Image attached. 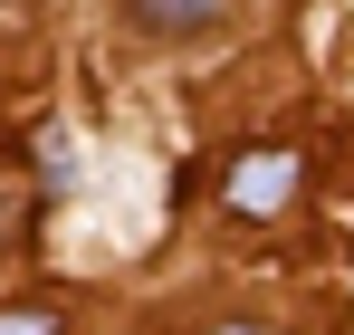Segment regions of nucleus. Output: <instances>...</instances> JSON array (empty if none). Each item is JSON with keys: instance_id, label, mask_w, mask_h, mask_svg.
<instances>
[{"instance_id": "nucleus-1", "label": "nucleus", "mask_w": 354, "mask_h": 335, "mask_svg": "<svg viewBox=\"0 0 354 335\" xmlns=\"http://www.w3.org/2000/svg\"><path fill=\"white\" fill-rule=\"evenodd\" d=\"M297 182H306V163H297L288 144H259V154H239L230 172H221V201H230L239 221H268V211H288Z\"/></svg>"}, {"instance_id": "nucleus-2", "label": "nucleus", "mask_w": 354, "mask_h": 335, "mask_svg": "<svg viewBox=\"0 0 354 335\" xmlns=\"http://www.w3.org/2000/svg\"><path fill=\"white\" fill-rule=\"evenodd\" d=\"M230 0H124V19L144 29V39H192V29H211Z\"/></svg>"}, {"instance_id": "nucleus-3", "label": "nucleus", "mask_w": 354, "mask_h": 335, "mask_svg": "<svg viewBox=\"0 0 354 335\" xmlns=\"http://www.w3.org/2000/svg\"><path fill=\"white\" fill-rule=\"evenodd\" d=\"M0 335H58V307H0Z\"/></svg>"}, {"instance_id": "nucleus-4", "label": "nucleus", "mask_w": 354, "mask_h": 335, "mask_svg": "<svg viewBox=\"0 0 354 335\" xmlns=\"http://www.w3.org/2000/svg\"><path fill=\"white\" fill-rule=\"evenodd\" d=\"M211 335H259V326H211Z\"/></svg>"}]
</instances>
